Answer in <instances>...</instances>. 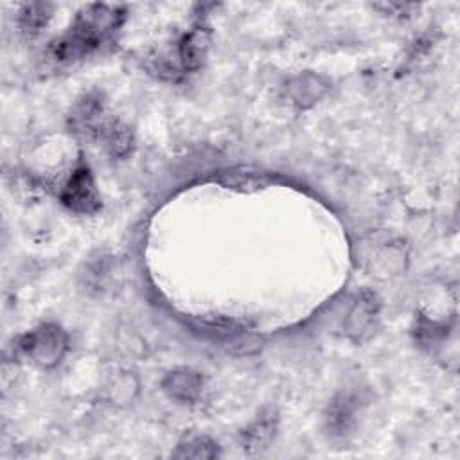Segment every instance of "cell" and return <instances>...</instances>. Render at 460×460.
Instances as JSON below:
<instances>
[{
  "mask_svg": "<svg viewBox=\"0 0 460 460\" xmlns=\"http://www.w3.org/2000/svg\"><path fill=\"white\" fill-rule=\"evenodd\" d=\"M124 18L126 9L122 5L90 4L83 7L70 29L50 45V58L58 63H65L88 56L113 36Z\"/></svg>",
  "mask_w": 460,
  "mask_h": 460,
  "instance_id": "obj_1",
  "label": "cell"
},
{
  "mask_svg": "<svg viewBox=\"0 0 460 460\" xmlns=\"http://www.w3.org/2000/svg\"><path fill=\"white\" fill-rule=\"evenodd\" d=\"M20 350L32 363L52 367L66 350V334L58 325H40L20 340Z\"/></svg>",
  "mask_w": 460,
  "mask_h": 460,
  "instance_id": "obj_2",
  "label": "cell"
},
{
  "mask_svg": "<svg viewBox=\"0 0 460 460\" xmlns=\"http://www.w3.org/2000/svg\"><path fill=\"white\" fill-rule=\"evenodd\" d=\"M61 201L74 212L92 214L101 207V198L95 189L93 178L86 167L72 172L70 180L61 190Z\"/></svg>",
  "mask_w": 460,
  "mask_h": 460,
  "instance_id": "obj_3",
  "label": "cell"
},
{
  "mask_svg": "<svg viewBox=\"0 0 460 460\" xmlns=\"http://www.w3.org/2000/svg\"><path fill=\"white\" fill-rule=\"evenodd\" d=\"M50 18V5L27 4L20 11V27L27 34H38Z\"/></svg>",
  "mask_w": 460,
  "mask_h": 460,
  "instance_id": "obj_4",
  "label": "cell"
}]
</instances>
